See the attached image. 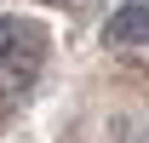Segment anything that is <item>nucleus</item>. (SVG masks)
<instances>
[{
	"instance_id": "obj_1",
	"label": "nucleus",
	"mask_w": 149,
	"mask_h": 143,
	"mask_svg": "<svg viewBox=\"0 0 149 143\" xmlns=\"http://www.w3.org/2000/svg\"><path fill=\"white\" fill-rule=\"evenodd\" d=\"M109 40H115V46H149V0H126V6H115Z\"/></svg>"
},
{
	"instance_id": "obj_2",
	"label": "nucleus",
	"mask_w": 149,
	"mask_h": 143,
	"mask_svg": "<svg viewBox=\"0 0 149 143\" xmlns=\"http://www.w3.org/2000/svg\"><path fill=\"white\" fill-rule=\"evenodd\" d=\"M17 46H23V29L12 17H0V63H12V57H17Z\"/></svg>"
}]
</instances>
